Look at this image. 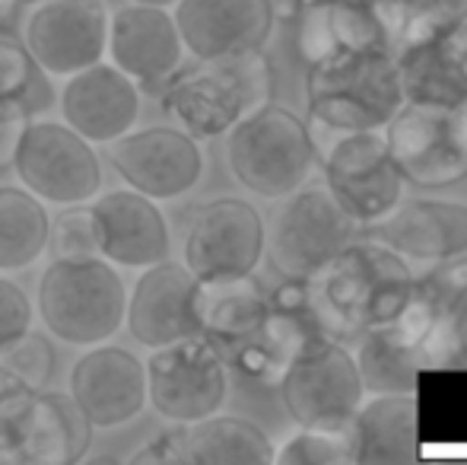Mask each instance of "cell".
<instances>
[{
    "instance_id": "41",
    "label": "cell",
    "mask_w": 467,
    "mask_h": 465,
    "mask_svg": "<svg viewBox=\"0 0 467 465\" xmlns=\"http://www.w3.org/2000/svg\"><path fill=\"white\" fill-rule=\"evenodd\" d=\"M134 4H150V6H175L179 0H134Z\"/></svg>"
},
{
    "instance_id": "39",
    "label": "cell",
    "mask_w": 467,
    "mask_h": 465,
    "mask_svg": "<svg viewBox=\"0 0 467 465\" xmlns=\"http://www.w3.org/2000/svg\"><path fill=\"white\" fill-rule=\"evenodd\" d=\"M312 4H318V0H271L274 13L283 19H296L306 6H312Z\"/></svg>"
},
{
    "instance_id": "42",
    "label": "cell",
    "mask_w": 467,
    "mask_h": 465,
    "mask_svg": "<svg viewBox=\"0 0 467 465\" xmlns=\"http://www.w3.org/2000/svg\"><path fill=\"white\" fill-rule=\"evenodd\" d=\"M10 4H16V6H26V10H29V6H36V4H45V0H10Z\"/></svg>"
},
{
    "instance_id": "10",
    "label": "cell",
    "mask_w": 467,
    "mask_h": 465,
    "mask_svg": "<svg viewBox=\"0 0 467 465\" xmlns=\"http://www.w3.org/2000/svg\"><path fill=\"white\" fill-rule=\"evenodd\" d=\"M325 188L359 227L379 224L404 198L407 179L400 175L381 131L337 134L321 150Z\"/></svg>"
},
{
    "instance_id": "1",
    "label": "cell",
    "mask_w": 467,
    "mask_h": 465,
    "mask_svg": "<svg viewBox=\"0 0 467 465\" xmlns=\"http://www.w3.org/2000/svg\"><path fill=\"white\" fill-rule=\"evenodd\" d=\"M417 274L385 242L353 239L318 278L306 280L308 310L331 342H357L363 332L391 322L410 300Z\"/></svg>"
},
{
    "instance_id": "34",
    "label": "cell",
    "mask_w": 467,
    "mask_h": 465,
    "mask_svg": "<svg viewBox=\"0 0 467 465\" xmlns=\"http://www.w3.org/2000/svg\"><path fill=\"white\" fill-rule=\"evenodd\" d=\"M36 392L23 376L0 364V462H16V428Z\"/></svg>"
},
{
    "instance_id": "16",
    "label": "cell",
    "mask_w": 467,
    "mask_h": 465,
    "mask_svg": "<svg viewBox=\"0 0 467 465\" xmlns=\"http://www.w3.org/2000/svg\"><path fill=\"white\" fill-rule=\"evenodd\" d=\"M89 211H93L99 255L115 268L143 271L172 255V230L160 201L124 185L99 192L89 201Z\"/></svg>"
},
{
    "instance_id": "43",
    "label": "cell",
    "mask_w": 467,
    "mask_h": 465,
    "mask_svg": "<svg viewBox=\"0 0 467 465\" xmlns=\"http://www.w3.org/2000/svg\"><path fill=\"white\" fill-rule=\"evenodd\" d=\"M4 10H6V6H4V0H0V23H4Z\"/></svg>"
},
{
    "instance_id": "32",
    "label": "cell",
    "mask_w": 467,
    "mask_h": 465,
    "mask_svg": "<svg viewBox=\"0 0 467 465\" xmlns=\"http://www.w3.org/2000/svg\"><path fill=\"white\" fill-rule=\"evenodd\" d=\"M51 259H74V255H99L96 227L89 205H70L51 217L48 230Z\"/></svg>"
},
{
    "instance_id": "40",
    "label": "cell",
    "mask_w": 467,
    "mask_h": 465,
    "mask_svg": "<svg viewBox=\"0 0 467 465\" xmlns=\"http://www.w3.org/2000/svg\"><path fill=\"white\" fill-rule=\"evenodd\" d=\"M436 4V10L442 13L445 19H462V16H467V0H432Z\"/></svg>"
},
{
    "instance_id": "4",
    "label": "cell",
    "mask_w": 467,
    "mask_h": 465,
    "mask_svg": "<svg viewBox=\"0 0 467 465\" xmlns=\"http://www.w3.org/2000/svg\"><path fill=\"white\" fill-rule=\"evenodd\" d=\"M128 284L102 255L51 259L38 278L36 312L48 335L70 348H96L124 329Z\"/></svg>"
},
{
    "instance_id": "14",
    "label": "cell",
    "mask_w": 467,
    "mask_h": 465,
    "mask_svg": "<svg viewBox=\"0 0 467 465\" xmlns=\"http://www.w3.org/2000/svg\"><path fill=\"white\" fill-rule=\"evenodd\" d=\"M109 19L111 6L105 0H45L29 6L19 42L36 70L64 80L105 58Z\"/></svg>"
},
{
    "instance_id": "6",
    "label": "cell",
    "mask_w": 467,
    "mask_h": 465,
    "mask_svg": "<svg viewBox=\"0 0 467 465\" xmlns=\"http://www.w3.org/2000/svg\"><path fill=\"white\" fill-rule=\"evenodd\" d=\"M363 227L327 188H306L280 198L265 224V255L283 280H312L350 246Z\"/></svg>"
},
{
    "instance_id": "17",
    "label": "cell",
    "mask_w": 467,
    "mask_h": 465,
    "mask_svg": "<svg viewBox=\"0 0 467 465\" xmlns=\"http://www.w3.org/2000/svg\"><path fill=\"white\" fill-rule=\"evenodd\" d=\"M67 392L96 430H115L147 408V370L137 354L105 342L77 357Z\"/></svg>"
},
{
    "instance_id": "9",
    "label": "cell",
    "mask_w": 467,
    "mask_h": 465,
    "mask_svg": "<svg viewBox=\"0 0 467 465\" xmlns=\"http://www.w3.org/2000/svg\"><path fill=\"white\" fill-rule=\"evenodd\" d=\"M381 134L407 185L445 188L467 179V106L404 102Z\"/></svg>"
},
{
    "instance_id": "33",
    "label": "cell",
    "mask_w": 467,
    "mask_h": 465,
    "mask_svg": "<svg viewBox=\"0 0 467 465\" xmlns=\"http://www.w3.org/2000/svg\"><path fill=\"white\" fill-rule=\"evenodd\" d=\"M0 364L10 366L16 376H23L32 389H48L55 373V348L42 332L29 329L10 351L0 357Z\"/></svg>"
},
{
    "instance_id": "5",
    "label": "cell",
    "mask_w": 467,
    "mask_h": 465,
    "mask_svg": "<svg viewBox=\"0 0 467 465\" xmlns=\"http://www.w3.org/2000/svg\"><path fill=\"white\" fill-rule=\"evenodd\" d=\"M226 163L252 195L280 201L308 185L318 169V147L299 115L265 102L226 134Z\"/></svg>"
},
{
    "instance_id": "26",
    "label": "cell",
    "mask_w": 467,
    "mask_h": 465,
    "mask_svg": "<svg viewBox=\"0 0 467 465\" xmlns=\"http://www.w3.org/2000/svg\"><path fill=\"white\" fill-rule=\"evenodd\" d=\"M296 19V51L306 64H318L344 51L388 48V32L372 0H318Z\"/></svg>"
},
{
    "instance_id": "28",
    "label": "cell",
    "mask_w": 467,
    "mask_h": 465,
    "mask_svg": "<svg viewBox=\"0 0 467 465\" xmlns=\"http://www.w3.org/2000/svg\"><path fill=\"white\" fill-rule=\"evenodd\" d=\"M271 312V291L254 280V274L197 287V322L201 335L210 338L223 354L245 342L261 329Z\"/></svg>"
},
{
    "instance_id": "20",
    "label": "cell",
    "mask_w": 467,
    "mask_h": 465,
    "mask_svg": "<svg viewBox=\"0 0 467 465\" xmlns=\"http://www.w3.org/2000/svg\"><path fill=\"white\" fill-rule=\"evenodd\" d=\"M143 93L111 61H96L64 77L57 90V112L80 137L96 147H109L140 122Z\"/></svg>"
},
{
    "instance_id": "24",
    "label": "cell",
    "mask_w": 467,
    "mask_h": 465,
    "mask_svg": "<svg viewBox=\"0 0 467 465\" xmlns=\"http://www.w3.org/2000/svg\"><path fill=\"white\" fill-rule=\"evenodd\" d=\"M93 424L70 392L38 389L16 428V462L74 465L93 447Z\"/></svg>"
},
{
    "instance_id": "12",
    "label": "cell",
    "mask_w": 467,
    "mask_h": 465,
    "mask_svg": "<svg viewBox=\"0 0 467 465\" xmlns=\"http://www.w3.org/2000/svg\"><path fill=\"white\" fill-rule=\"evenodd\" d=\"M109 163L124 185L160 205L194 192L207 169L201 141L179 124H134L128 134L109 143Z\"/></svg>"
},
{
    "instance_id": "27",
    "label": "cell",
    "mask_w": 467,
    "mask_h": 465,
    "mask_svg": "<svg viewBox=\"0 0 467 465\" xmlns=\"http://www.w3.org/2000/svg\"><path fill=\"white\" fill-rule=\"evenodd\" d=\"M417 392H366L350 421L357 465L417 456Z\"/></svg>"
},
{
    "instance_id": "37",
    "label": "cell",
    "mask_w": 467,
    "mask_h": 465,
    "mask_svg": "<svg viewBox=\"0 0 467 465\" xmlns=\"http://www.w3.org/2000/svg\"><path fill=\"white\" fill-rule=\"evenodd\" d=\"M32 106L29 96L26 100H0V173L13 169L16 150L23 143V134L32 124Z\"/></svg>"
},
{
    "instance_id": "23",
    "label": "cell",
    "mask_w": 467,
    "mask_h": 465,
    "mask_svg": "<svg viewBox=\"0 0 467 465\" xmlns=\"http://www.w3.org/2000/svg\"><path fill=\"white\" fill-rule=\"evenodd\" d=\"M372 239L385 242L407 261H439L467 255V205L436 198H400L391 214L366 227Z\"/></svg>"
},
{
    "instance_id": "31",
    "label": "cell",
    "mask_w": 467,
    "mask_h": 465,
    "mask_svg": "<svg viewBox=\"0 0 467 465\" xmlns=\"http://www.w3.org/2000/svg\"><path fill=\"white\" fill-rule=\"evenodd\" d=\"M274 462L277 465H357V443H353V430L334 428H299L280 449H274Z\"/></svg>"
},
{
    "instance_id": "19",
    "label": "cell",
    "mask_w": 467,
    "mask_h": 465,
    "mask_svg": "<svg viewBox=\"0 0 467 465\" xmlns=\"http://www.w3.org/2000/svg\"><path fill=\"white\" fill-rule=\"evenodd\" d=\"M197 287H201V280L182 261L166 259L143 268L137 284L128 291L124 329L147 351L201 335Z\"/></svg>"
},
{
    "instance_id": "21",
    "label": "cell",
    "mask_w": 467,
    "mask_h": 465,
    "mask_svg": "<svg viewBox=\"0 0 467 465\" xmlns=\"http://www.w3.org/2000/svg\"><path fill=\"white\" fill-rule=\"evenodd\" d=\"M430 297L413 284L410 300L391 322L357 338V366L366 392H417L423 373V342L432 325Z\"/></svg>"
},
{
    "instance_id": "2",
    "label": "cell",
    "mask_w": 467,
    "mask_h": 465,
    "mask_svg": "<svg viewBox=\"0 0 467 465\" xmlns=\"http://www.w3.org/2000/svg\"><path fill=\"white\" fill-rule=\"evenodd\" d=\"M274 93V68L265 51L210 58L182 64L172 80L160 90L162 112L194 141L226 137L235 124Z\"/></svg>"
},
{
    "instance_id": "13",
    "label": "cell",
    "mask_w": 467,
    "mask_h": 465,
    "mask_svg": "<svg viewBox=\"0 0 467 465\" xmlns=\"http://www.w3.org/2000/svg\"><path fill=\"white\" fill-rule=\"evenodd\" d=\"M265 259V217L242 198H213L194 211L182 265L201 284L254 274Z\"/></svg>"
},
{
    "instance_id": "38",
    "label": "cell",
    "mask_w": 467,
    "mask_h": 465,
    "mask_svg": "<svg viewBox=\"0 0 467 465\" xmlns=\"http://www.w3.org/2000/svg\"><path fill=\"white\" fill-rule=\"evenodd\" d=\"M130 462H182V440H179V424L166 430V434L147 440V447H140Z\"/></svg>"
},
{
    "instance_id": "7",
    "label": "cell",
    "mask_w": 467,
    "mask_h": 465,
    "mask_svg": "<svg viewBox=\"0 0 467 465\" xmlns=\"http://www.w3.org/2000/svg\"><path fill=\"white\" fill-rule=\"evenodd\" d=\"M16 182L45 207L89 205L102 192V156L96 143L64 122H36L13 160Z\"/></svg>"
},
{
    "instance_id": "22",
    "label": "cell",
    "mask_w": 467,
    "mask_h": 465,
    "mask_svg": "<svg viewBox=\"0 0 467 465\" xmlns=\"http://www.w3.org/2000/svg\"><path fill=\"white\" fill-rule=\"evenodd\" d=\"M172 16L194 61L265 51L277 23L271 0H179Z\"/></svg>"
},
{
    "instance_id": "3",
    "label": "cell",
    "mask_w": 467,
    "mask_h": 465,
    "mask_svg": "<svg viewBox=\"0 0 467 465\" xmlns=\"http://www.w3.org/2000/svg\"><path fill=\"white\" fill-rule=\"evenodd\" d=\"M306 96L308 131H381L404 106L398 58L388 48H363L308 64Z\"/></svg>"
},
{
    "instance_id": "35",
    "label": "cell",
    "mask_w": 467,
    "mask_h": 465,
    "mask_svg": "<svg viewBox=\"0 0 467 465\" xmlns=\"http://www.w3.org/2000/svg\"><path fill=\"white\" fill-rule=\"evenodd\" d=\"M36 322V303L13 278L0 274V357Z\"/></svg>"
},
{
    "instance_id": "8",
    "label": "cell",
    "mask_w": 467,
    "mask_h": 465,
    "mask_svg": "<svg viewBox=\"0 0 467 465\" xmlns=\"http://www.w3.org/2000/svg\"><path fill=\"white\" fill-rule=\"evenodd\" d=\"M143 370H147V405L169 424L201 421L226 405V354L203 335L153 348L143 360Z\"/></svg>"
},
{
    "instance_id": "30",
    "label": "cell",
    "mask_w": 467,
    "mask_h": 465,
    "mask_svg": "<svg viewBox=\"0 0 467 465\" xmlns=\"http://www.w3.org/2000/svg\"><path fill=\"white\" fill-rule=\"evenodd\" d=\"M51 214L23 185H0V274L32 268L48 252Z\"/></svg>"
},
{
    "instance_id": "29",
    "label": "cell",
    "mask_w": 467,
    "mask_h": 465,
    "mask_svg": "<svg viewBox=\"0 0 467 465\" xmlns=\"http://www.w3.org/2000/svg\"><path fill=\"white\" fill-rule=\"evenodd\" d=\"M182 462L191 465H267L274 447L258 424L235 415H207L179 424Z\"/></svg>"
},
{
    "instance_id": "25",
    "label": "cell",
    "mask_w": 467,
    "mask_h": 465,
    "mask_svg": "<svg viewBox=\"0 0 467 465\" xmlns=\"http://www.w3.org/2000/svg\"><path fill=\"white\" fill-rule=\"evenodd\" d=\"M404 102L417 106H467V16L451 19L430 42L400 51Z\"/></svg>"
},
{
    "instance_id": "36",
    "label": "cell",
    "mask_w": 467,
    "mask_h": 465,
    "mask_svg": "<svg viewBox=\"0 0 467 465\" xmlns=\"http://www.w3.org/2000/svg\"><path fill=\"white\" fill-rule=\"evenodd\" d=\"M36 83V64L19 38L0 32V100H26Z\"/></svg>"
},
{
    "instance_id": "11",
    "label": "cell",
    "mask_w": 467,
    "mask_h": 465,
    "mask_svg": "<svg viewBox=\"0 0 467 465\" xmlns=\"http://www.w3.org/2000/svg\"><path fill=\"white\" fill-rule=\"evenodd\" d=\"M277 386L296 428H347L366 398L357 357L347 344L327 338L302 351Z\"/></svg>"
},
{
    "instance_id": "18",
    "label": "cell",
    "mask_w": 467,
    "mask_h": 465,
    "mask_svg": "<svg viewBox=\"0 0 467 465\" xmlns=\"http://www.w3.org/2000/svg\"><path fill=\"white\" fill-rule=\"evenodd\" d=\"M318 342H325V332L318 329L312 310H308L306 280H286L271 293V312L261 322V329L235 348H229L226 364H233L235 370L258 383L277 386L286 366Z\"/></svg>"
},
{
    "instance_id": "15",
    "label": "cell",
    "mask_w": 467,
    "mask_h": 465,
    "mask_svg": "<svg viewBox=\"0 0 467 465\" xmlns=\"http://www.w3.org/2000/svg\"><path fill=\"white\" fill-rule=\"evenodd\" d=\"M185 55L188 51L182 45L172 6L124 0L111 10L105 61L128 74L140 87V93H160L185 64Z\"/></svg>"
}]
</instances>
